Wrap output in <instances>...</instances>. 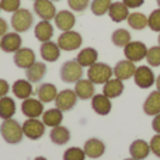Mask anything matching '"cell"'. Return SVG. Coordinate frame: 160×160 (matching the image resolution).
Returning a JSON list of instances; mask_svg holds the SVG:
<instances>
[{"mask_svg":"<svg viewBox=\"0 0 160 160\" xmlns=\"http://www.w3.org/2000/svg\"><path fill=\"white\" fill-rule=\"evenodd\" d=\"M0 135L4 139V142L10 145H17L22 141L24 133H22V127L18 124V121L10 118V119H3L2 125H0Z\"/></svg>","mask_w":160,"mask_h":160,"instance_id":"1","label":"cell"},{"mask_svg":"<svg viewBox=\"0 0 160 160\" xmlns=\"http://www.w3.org/2000/svg\"><path fill=\"white\" fill-rule=\"evenodd\" d=\"M112 68L110 65L104 63V62H96L87 70V79L93 82L94 84H104L112 78Z\"/></svg>","mask_w":160,"mask_h":160,"instance_id":"2","label":"cell"},{"mask_svg":"<svg viewBox=\"0 0 160 160\" xmlns=\"http://www.w3.org/2000/svg\"><path fill=\"white\" fill-rule=\"evenodd\" d=\"M11 28H13L16 32L21 34L28 31L34 24V16L28 8H18L17 11H14L13 16L10 20Z\"/></svg>","mask_w":160,"mask_h":160,"instance_id":"3","label":"cell"},{"mask_svg":"<svg viewBox=\"0 0 160 160\" xmlns=\"http://www.w3.org/2000/svg\"><path fill=\"white\" fill-rule=\"evenodd\" d=\"M62 82L65 83H76L83 78V68L79 65L76 59H70L62 63L59 70Z\"/></svg>","mask_w":160,"mask_h":160,"instance_id":"4","label":"cell"},{"mask_svg":"<svg viewBox=\"0 0 160 160\" xmlns=\"http://www.w3.org/2000/svg\"><path fill=\"white\" fill-rule=\"evenodd\" d=\"M56 44L59 45L62 51H66V52H72V51H76L82 47L83 44V38L82 35L78 32V31H63L61 35L58 37V41Z\"/></svg>","mask_w":160,"mask_h":160,"instance_id":"5","label":"cell"},{"mask_svg":"<svg viewBox=\"0 0 160 160\" xmlns=\"http://www.w3.org/2000/svg\"><path fill=\"white\" fill-rule=\"evenodd\" d=\"M22 133L31 141H38L45 135V124L38 118H27L22 122Z\"/></svg>","mask_w":160,"mask_h":160,"instance_id":"6","label":"cell"},{"mask_svg":"<svg viewBox=\"0 0 160 160\" xmlns=\"http://www.w3.org/2000/svg\"><path fill=\"white\" fill-rule=\"evenodd\" d=\"M133 82L139 88H150L156 83V76L153 73V70L150 69V66L142 65V66L136 68L135 75H133Z\"/></svg>","mask_w":160,"mask_h":160,"instance_id":"7","label":"cell"},{"mask_svg":"<svg viewBox=\"0 0 160 160\" xmlns=\"http://www.w3.org/2000/svg\"><path fill=\"white\" fill-rule=\"evenodd\" d=\"M146 53H148V47L142 41H131L124 48L125 59L133 62V63L143 61L146 58Z\"/></svg>","mask_w":160,"mask_h":160,"instance_id":"8","label":"cell"},{"mask_svg":"<svg viewBox=\"0 0 160 160\" xmlns=\"http://www.w3.org/2000/svg\"><path fill=\"white\" fill-rule=\"evenodd\" d=\"M78 96H76L75 90L72 88H65V90L59 91L58 96L55 98V107L59 108L61 111H70L75 108V105L78 104Z\"/></svg>","mask_w":160,"mask_h":160,"instance_id":"9","label":"cell"},{"mask_svg":"<svg viewBox=\"0 0 160 160\" xmlns=\"http://www.w3.org/2000/svg\"><path fill=\"white\" fill-rule=\"evenodd\" d=\"M21 112L27 118H39L44 114V102L39 98H34V97L25 98L22 100Z\"/></svg>","mask_w":160,"mask_h":160,"instance_id":"10","label":"cell"},{"mask_svg":"<svg viewBox=\"0 0 160 160\" xmlns=\"http://www.w3.org/2000/svg\"><path fill=\"white\" fill-rule=\"evenodd\" d=\"M34 13L41 20L51 21L55 18L58 11H56V7L52 0H35L34 2Z\"/></svg>","mask_w":160,"mask_h":160,"instance_id":"11","label":"cell"},{"mask_svg":"<svg viewBox=\"0 0 160 160\" xmlns=\"http://www.w3.org/2000/svg\"><path fill=\"white\" fill-rule=\"evenodd\" d=\"M22 44V39L21 35L16 31L13 32H7L0 38V49L6 53H14L21 48Z\"/></svg>","mask_w":160,"mask_h":160,"instance_id":"12","label":"cell"},{"mask_svg":"<svg viewBox=\"0 0 160 160\" xmlns=\"http://www.w3.org/2000/svg\"><path fill=\"white\" fill-rule=\"evenodd\" d=\"M14 65L20 69H28L34 62H37L35 58V52H34L31 48H20L17 52H14L13 56Z\"/></svg>","mask_w":160,"mask_h":160,"instance_id":"13","label":"cell"},{"mask_svg":"<svg viewBox=\"0 0 160 160\" xmlns=\"http://www.w3.org/2000/svg\"><path fill=\"white\" fill-rule=\"evenodd\" d=\"M53 20H55L56 28L61 30L62 32H63V31L73 30V27H75V24H76V17H75V14H73V11H70V10L58 11Z\"/></svg>","mask_w":160,"mask_h":160,"instance_id":"14","label":"cell"},{"mask_svg":"<svg viewBox=\"0 0 160 160\" xmlns=\"http://www.w3.org/2000/svg\"><path fill=\"white\" fill-rule=\"evenodd\" d=\"M114 70V76L119 80H128L131 78H133L135 75V70H136V66L133 62L128 61V59H122V61L117 62L115 66L112 68Z\"/></svg>","mask_w":160,"mask_h":160,"instance_id":"15","label":"cell"},{"mask_svg":"<svg viewBox=\"0 0 160 160\" xmlns=\"http://www.w3.org/2000/svg\"><path fill=\"white\" fill-rule=\"evenodd\" d=\"M83 150H84L87 158L98 159L105 153V143L98 138H90L84 142Z\"/></svg>","mask_w":160,"mask_h":160,"instance_id":"16","label":"cell"},{"mask_svg":"<svg viewBox=\"0 0 160 160\" xmlns=\"http://www.w3.org/2000/svg\"><path fill=\"white\" fill-rule=\"evenodd\" d=\"M91 108L96 114L101 117H105L111 112L112 110V104H111V98H108L104 94H94L91 98Z\"/></svg>","mask_w":160,"mask_h":160,"instance_id":"17","label":"cell"},{"mask_svg":"<svg viewBox=\"0 0 160 160\" xmlns=\"http://www.w3.org/2000/svg\"><path fill=\"white\" fill-rule=\"evenodd\" d=\"M61 51L62 49L59 48V45L53 41L42 42L39 47V53L44 62H56L61 58Z\"/></svg>","mask_w":160,"mask_h":160,"instance_id":"18","label":"cell"},{"mask_svg":"<svg viewBox=\"0 0 160 160\" xmlns=\"http://www.w3.org/2000/svg\"><path fill=\"white\" fill-rule=\"evenodd\" d=\"M94 83L88 79H80L79 82L75 83V93L79 100H91L96 94V87Z\"/></svg>","mask_w":160,"mask_h":160,"instance_id":"19","label":"cell"},{"mask_svg":"<svg viewBox=\"0 0 160 160\" xmlns=\"http://www.w3.org/2000/svg\"><path fill=\"white\" fill-rule=\"evenodd\" d=\"M11 91H13L14 97H17L20 100L30 98L32 96V83L28 82L27 79H18L13 83Z\"/></svg>","mask_w":160,"mask_h":160,"instance_id":"20","label":"cell"},{"mask_svg":"<svg viewBox=\"0 0 160 160\" xmlns=\"http://www.w3.org/2000/svg\"><path fill=\"white\" fill-rule=\"evenodd\" d=\"M125 90V86H124V82L117 78H111L108 80L107 83H104L102 84V94L104 96H107L108 98H117V97H119L122 93H124Z\"/></svg>","mask_w":160,"mask_h":160,"instance_id":"21","label":"cell"},{"mask_svg":"<svg viewBox=\"0 0 160 160\" xmlns=\"http://www.w3.org/2000/svg\"><path fill=\"white\" fill-rule=\"evenodd\" d=\"M34 35L38 39L39 42H47L51 41L53 37V25L51 24V21H47V20H41L38 24L34 28Z\"/></svg>","mask_w":160,"mask_h":160,"instance_id":"22","label":"cell"},{"mask_svg":"<svg viewBox=\"0 0 160 160\" xmlns=\"http://www.w3.org/2000/svg\"><path fill=\"white\" fill-rule=\"evenodd\" d=\"M47 75V65L44 62H34L28 69H25V78L31 83H39Z\"/></svg>","mask_w":160,"mask_h":160,"instance_id":"23","label":"cell"},{"mask_svg":"<svg viewBox=\"0 0 160 160\" xmlns=\"http://www.w3.org/2000/svg\"><path fill=\"white\" fill-rule=\"evenodd\" d=\"M129 153H131V158H133L136 160H143L149 156L150 145L146 141H143V139H136V141H133L131 143Z\"/></svg>","mask_w":160,"mask_h":160,"instance_id":"24","label":"cell"},{"mask_svg":"<svg viewBox=\"0 0 160 160\" xmlns=\"http://www.w3.org/2000/svg\"><path fill=\"white\" fill-rule=\"evenodd\" d=\"M75 59L79 62V65L82 68H90L91 65L98 62V52H97V49H94L91 47L83 48V49H80V52Z\"/></svg>","mask_w":160,"mask_h":160,"instance_id":"25","label":"cell"},{"mask_svg":"<svg viewBox=\"0 0 160 160\" xmlns=\"http://www.w3.org/2000/svg\"><path fill=\"white\" fill-rule=\"evenodd\" d=\"M143 112L146 115H158L160 114V91L159 90H155L146 97L143 102Z\"/></svg>","mask_w":160,"mask_h":160,"instance_id":"26","label":"cell"},{"mask_svg":"<svg viewBox=\"0 0 160 160\" xmlns=\"http://www.w3.org/2000/svg\"><path fill=\"white\" fill-rule=\"evenodd\" d=\"M129 8L124 4L122 2H112L108 10V16L114 22H122L128 18L129 16Z\"/></svg>","mask_w":160,"mask_h":160,"instance_id":"27","label":"cell"},{"mask_svg":"<svg viewBox=\"0 0 160 160\" xmlns=\"http://www.w3.org/2000/svg\"><path fill=\"white\" fill-rule=\"evenodd\" d=\"M37 96L44 104H48V102L55 101L56 96H58V88L52 83H42L37 88Z\"/></svg>","mask_w":160,"mask_h":160,"instance_id":"28","label":"cell"},{"mask_svg":"<svg viewBox=\"0 0 160 160\" xmlns=\"http://www.w3.org/2000/svg\"><path fill=\"white\" fill-rule=\"evenodd\" d=\"M41 121L45 124V127H51V128L59 127V125H62V121H63V111H61L56 107L49 108V110L44 111Z\"/></svg>","mask_w":160,"mask_h":160,"instance_id":"29","label":"cell"},{"mask_svg":"<svg viewBox=\"0 0 160 160\" xmlns=\"http://www.w3.org/2000/svg\"><path fill=\"white\" fill-rule=\"evenodd\" d=\"M49 139L53 145L63 146V145H66L68 142L70 141V131L66 127H62V125L55 127V128H51Z\"/></svg>","mask_w":160,"mask_h":160,"instance_id":"30","label":"cell"},{"mask_svg":"<svg viewBox=\"0 0 160 160\" xmlns=\"http://www.w3.org/2000/svg\"><path fill=\"white\" fill-rule=\"evenodd\" d=\"M16 111H17V107H16L14 98H11V97H8V96L0 98V118L2 119L13 118Z\"/></svg>","mask_w":160,"mask_h":160,"instance_id":"31","label":"cell"},{"mask_svg":"<svg viewBox=\"0 0 160 160\" xmlns=\"http://www.w3.org/2000/svg\"><path fill=\"white\" fill-rule=\"evenodd\" d=\"M131 41H132L131 32L125 28H118L111 34V42L118 48H125Z\"/></svg>","mask_w":160,"mask_h":160,"instance_id":"32","label":"cell"},{"mask_svg":"<svg viewBox=\"0 0 160 160\" xmlns=\"http://www.w3.org/2000/svg\"><path fill=\"white\" fill-rule=\"evenodd\" d=\"M127 21H128V25L136 31H142L148 27V17L143 13H139V11L131 13L128 16Z\"/></svg>","mask_w":160,"mask_h":160,"instance_id":"33","label":"cell"},{"mask_svg":"<svg viewBox=\"0 0 160 160\" xmlns=\"http://www.w3.org/2000/svg\"><path fill=\"white\" fill-rule=\"evenodd\" d=\"M111 3H112L111 0H91L90 10L94 16H104V14H108Z\"/></svg>","mask_w":160,"mask_h":160,"instance_id":"34","label":"cell"},{"mask_svg":"<svg viewBox=\"0 0 160 160\" xmlns=\"http://www.w3.org/2000/svg\"><path fill=\"white\" fill-rule=\"evenodd\" d=\"M148 65L150 68H158L160 66V47L156 45V47H150L148 48V53H146V58Z\"/></svg>","mask_w":160,"mask_h":160,"instance_id":"35","label":"cell"},{"mask_svg":"<svg viewBox=\"0 0 160 160\" xmlns=\"http://www.w3.org/2000/svg\"><path fill=\"white\" fill-rule=\"evenodd\" d=\"M86 153L78 146H72L63 152V160H86Z\"/></svg>","mask_w":160,"mask_h":160,"instance_id":"36","label":"cell"},{"mask_svg":"<svg viewBox=\"0 0 160 160\" xmlns=\"http://www.w3.org/2000/svg\"><path fill=\"white\" fill-rule=\"evenodd\" d=\"M148 27L155 32H160V8H156L148 17Z\"/></svg>","mask_w":160,"mask_h":160,"instance_id":"37","label":"cell"},{"mask_svg":"<svg viewBox=\"0 0 160 160\" xmlns=\"http://www.w3.org/2000/svg\"><path fill=\"white\" fill-rule=\"evenodd\" d=\"M0 7L6 13H14L21 8V0H0Z\"/></svg>","mask_w":160,"mask_h":160,"instance_id":"38","label":"cell"},{"mask_svg":"<svg viewBox=\"0 0 160 160\" xmlns=\"http://www.w3.org/2000/svg\"><path fill=\"white\" fill-rule=\"evenodd\" d=\"M90 0H68V4H69L70 10L76 11V13H83L86 8L90 4Z\"/></svg>","mask_w":160,"mask_h":160,"instance_id":"39","label":"cell"},{"mask_svg":"<svg viewBox=\"0 0 160 160\" xmlns=\"http://www.w3.org/2000/svg\"><path fill=\"white\" fill-rule=\"evenodd\" d=\"M150 152L160 159V133H156L152 139H150Z\"/></svg>","mask_w":160,"mask_h":160,"instance_id":"40","label":"cell"},{"mask_svg":"<svg viewBox=\"0 0 160 160\" xmlns=\"http://www.w3.org/2000/svg\"><path fill=\"white\" fill-rule=\"evenodd\" d=\"M8 91H10V84L7 83V80L0 79V98L7 96Z\"/></svg>","mask_w":160,"mask_h":160,"instance_id":"41","label":"cell"},{"mask_svg":"<svg viewBox=\"0 0 160 160\" xmlns=\"http://www.w3.org/2000/svg\"><path fill=\"white\" fill-rule=\"evenodd\" d=\"M122 3H124L128 8H138V7H141V6H143L145 0H122Z\"/></svg>","mask_w":160,"mask_h":160,"instance_id":"42","label":"cell"},{"mask_svg":"<svg viewBox=\"0 0 160 160\" xmlns=\"http://www.w3.org/2000/svg\"><path fill=\"white\" fill-rule=\"evenodd\" d=\"M8 32V24H7V21H6L4 18H2L0 17V38H2L4 34H7Z\"/></svg>","mask_w":160,"mask_h":160,"instance_id":"43","label":"cell"},{"mask_svg":"<svg viewBox=\"0 0 160 160\" xmlns=\"http://www.w3.org/2000/svg\"><path fill=\"white\" fill-rule=\"evenodd\" d=\"M152 128L156 133H160V114L153 117V121H152Z\"/></svg>","mask_w":160,"mask_h":160,"instance_id":"44","label":"cell"},{"mask_svg":"<svg viewBox=\"0 0 160 160\" xmlns=\"http://www.w3.org/2000/svg\"><path fill=\"white\" fill-rule=\"evenodd\" d=\"M155 84H156V88L160 91V75L156 78V83H155Z\"/></svg>","mask_w":160,"mask_h":160,"instance_id":"45","label":"cell"},{"mask_svg":"<svg viewBox=\"0 0 160 160\" xmlns=\"http://www.w3.org/2000/svg\"><path fill=\"white\" fill-rule=\"evenodd\" d=\"M34 160H48V159H47V158H44V156H37V158L34 159Z\"/></svg>","mask_w":160,"mask_h":160,"instance_id":"46","label":"cell"},{"mask_svg":"<svg viewBox=\"0 0 160 160\" xmlns=\"http://www.w3.org/2000/svg\"><path fill=\"white\" fill-rule=\"evenodd\" d=\"M158 42H159V47H160V32H159V37H158Z\"/></svg>","mask_w":160,"mask_h":160,"instance_id":"47","label":"cell"},{"mask_svg":"<svg viewBox=\"0 0 160 160\" xmlns=\"http://www.w3.org/2000/svg\"><path fill=\"white\" fill-rule=\"evenodd\" d=\"M124 160H136V159H133V158H129V159H124Z\"/></svg>","mask_w":160,"mask_h":160,"instance_id":"48","label":"cell"},{"mask_svg":"<svg viewBox=\"0 0 160 160\" xmlns=\"http://www.w3.org/2000/svg\"><path fill=\"white\" fill-rule=\"evenodd\" d=\"M158 2V6H159V8H160V0H156Z\"/></svg>","mask_w":160,"mask_h":160,"instance_id":"49","label":"cell"},{"mask_svg":"<svg viewBox=\"0 0 160 160\" xmlns=\"http://www.w3.org/2000/svg\"><path fill=\"white\" fill-rule=\"evenodd\" d=\"M52 2H61V0H52Z\"/></svg>","mask_w":160,"mask_h":160,"instance_id":"50","label":"cell"},{"mask_svg":"<svg viewBox=\"0 0 160 160\" xmlns=\"http://www.w3.org/2000/svg\"><path fill=\"white\" fill-rule=\"evenodd\" d=\"M0 11H2V7H0Z\"/></svg>","mask_w":160,"mask_h":160,"instance_id":"51","label":"cell"},{"mask_svg":"<svg viewBox=\"0 0 160 160\" xmlns=\"http://www.w3.org/2000/svg\"><path fill=\"white\" fill-rule=\"evenodd\" d=\"M34 2H35V0H34Z\"/></svg>","mask_w":160,"mask_h":160,"instance_id":"52","label":"cell"}]
</instances>
